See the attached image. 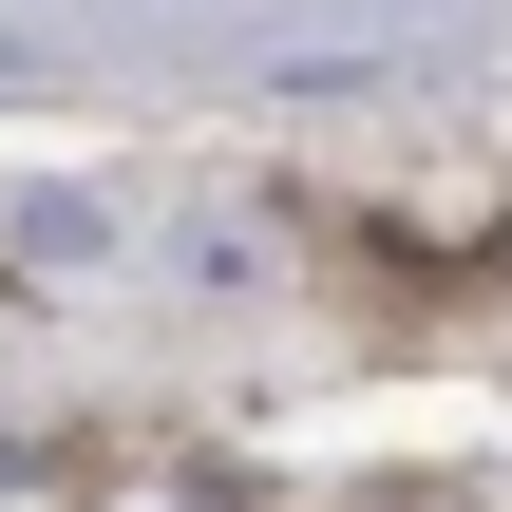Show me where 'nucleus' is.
I'll list each match as a JSON object with an SVG mask.
<instances>
[{
    "mask_svg": "<svg viewBox=\"0 0 512 512\" xmlns=\"http://www.w3.org/2000/svg\"><path fill=\"white\" fill-rule=\"evenodd\" d=\"M0 494H19V437H0Z\"/></svg>",
    "mask_w": 512,
    "mask_h": 512,
    "instance_id": "nucleus-1",
    "label": "nucleus"
}]
</instances>
